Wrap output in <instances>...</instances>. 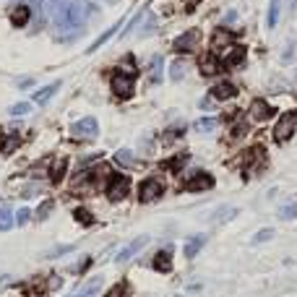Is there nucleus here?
<instances>
[{"mask_svg": "<svg viewBox=\"0 0 297 297\" xmlns=\"http://www.w3.org/2000/svg\"><path fill=\"white\" fill-rule=\"evenodd\" d=\"M248 115H250V120H256V123H263V120H269V117L274 115V107H271L269 102H263V99H256L253 104H250Z\"/></svg>", "mask_w": 297, "mask_h": 297, "instance_id": "1a4fd4ad", "label": "nucleus"}, {"mask_svg": "<svg viewBox=\"0 0 297 297\" xmlns=\"http://www.w3.org/2000/svg\"><path fill=\"white\" fill-rule=\"evenodd\" d=\"M73 250V245H63V248H52V250H47V258H60V256H66V253H71Z\"/></svg>", "mask_w": 297, "mask_h": 297, "instance_id": "f704fd0d", "label": "nucleus"}, {"mask_svg": "<svg viewBox=\"0 0 297 297\" xmlns=\"http://www.w3.org/2000/svg\"><path fill=\"white\" fill-rule=\"evenodd\" d=\"M234 94H237V89H234V84H229V81H219V84L211 89V97H214V99H219V102H227V99H232Z\"/></svg>", "mask_w": 297, "mask_h": 297, "instance_id": "f8f14e48", "label": "nucleus"}, {"mask_svg": "<svg viewBox=\"0 0 297 297\" xmlns=\"http://www.w3.org/2000/svg\"><path fill=\"white\" fill-rule=\"evenodd\" d=\"M276 216L284 219V222H287V219H297V203H284V206L276 211Z\"/></svg>", "mask_w": 297, "mask_h": 297, "instance_id": "c756f323", "label": "nucleus"}, {"mask_svg": "<svg viewBox=\"0 0 297 297\" xmlns=\"http://www.w3.org/2000/svg\"><path fill=\"white\" fill-rule=\"evenodd\" d=\"M128 191H131V180L125 175L109 177V183H107V198L109 201H123L125 196H128Z\"/></svg>", "mask_w": 297, "mask_h": 297, "instance_id": "20e7f679", "label": "nucleus"}, {"mask_svg": "<svg viewBox=\"0 0 297 297\" xmlns=\"http://www.w3.org/2000/svg\"><path fill=\"white\" fill-rule=\"evenodd\" d=\"M243 60H245V47H232V52L227 57H222V66L224 68H234V66H240Z\"/></svg>", "mask_w": 297, "mask_h": 297, "instance_id": "f3484780", "label": "nucleus"}, {"mask_svg": "<svg viewBox=\"0 0 297 297\" xmlns=\"http://www.w3.org/2000/svg\"><path fill=\"white\" fill-rule=\"evenodd\" d=\"M201 107H203V109H211V107H214V97H211V94H209V97L201 102Z\"/></svg>", "mask_w": 297, "mask_h": 297, "instance_id": "ea45409f", "label": "nucleus"}, {"mask_svg": "<svg viewBox=\"0 0 297 297\" xmlns=\"http://www.w3.org/2000/svg\"><path fill=\"white\" fill-rule=\"evenodd\" d=\"M162 193V183L156 180V177H149V180H144L141 183V188H138V198L144 201V203H149V201H154L156 196Z\"/></svg>", "mask_w": 297, "mask_h": 297, "instance_id": "0eeeda50", "label": "nucleus"}, {"mask_svg": "<svg viewBox=\"0 0 297 297\" xmlns=\"http://www.w3.org/2000/svg\"><path fill=\"white\" fill-rule=\"evenodd\" d=\"M214 188V177L206 172H196V175L185 183V191H211Z\"/></svg>", "mask_w": 297, "mask_h": 297, "instance_id": "9d476101", "label": "nucleus"}, {"mask_svg": "<svg viewBox=\"0 0 297 297\" xmlns=\"http://www.w3.org/2000/svg\"><path fill=\"white\" fill-rule=\"evenodd\" d=\"M234 19H237V11H227V16H224V21H227V24H232Z\"/></svg>", "mask_w": 297, "mask_h": 297, "instance_id": "a19ab883", "label": "nucleus"}, {"mask_svg": "<svg viewBox=\"0 0 297 297\" xmlns=\"http://www.w3.org/2000/svg\"><path fill=\"white\" fill-rule=\"evenodd\" d=\"M203 243H206V237H203V234H196V237H191V240L185 243V256H188V258H193V256L198 253V250H201Z\"/></svg>", "mask_w": 297, "mask_h": 297, "instance_id": "393cba45", "label": "nucleus"}, {"mask_svg": "<svg viewBox=\"0 0 297 297\" xmlns=\"http://www.w3.org/2000/svg\"><path fill=\"white\" fill-rule=\"evenodd\" d=\"M216 125H219V120H214V117H201V120L196 123V131H198V133H211Z\"/></svg>", "mask_w": 297, "mask_h": 297, "instance_id": "bb28decb", "label": "nucleus"}, {"mask_svg": "<svg viewBox=\"0 0 297 297\" xmlns=\"http://www.w3.org/2000/svg\"><path fill=\"white\" fill-rule=\"evenodd\" d=\"M31 84H34V81H31V78H21V81H19V86H21V89H29Z\"/></svg>", "mask_w": 297, "mask_h": 297, "instance_id": "79ce46f5", "label": "nucleus"}, {"mask_svg": "<svg viewBox=\"0 0 297 297\" xmlns=\"http://www.w3.org/2000/svg\"><path fill=\"white\" fill-rule=\"evenodd\" d=\"M183 76H185V63L183 60H175L169 66V78H172V81H180Z\"/></svg>", "mask_w": 297, "mask_h": 297, "instance_id": "7c9ffc66", "label": "nucleus"}, {"mask_svg": "<svg viewBox=\"0 0 297 297\" xmlns=\"http://www.w3.org/2000/svg\"><path fill=\"white\" fill-rule=\"evenodd\" d=\"M66 169H68V162L66 159H57L50 169V180L52 183H63V177H66Z\"/></svg>", "mask_w": 297, "mask_h": 297, "instance_id": "5701e85b", "label": "nucleus"}, {"mask_svg": "<svg viewBox=\"0 0 297 297\" xmlns=\"http://www.w3.org/2000/svg\"><path fill=\"white\" fill-rule=\"evenodd\" d=\"M232 133H234V136H245V133H248V125H245V123H243V125H234Z\"/></svg>", "mask_w": 297, "mask_h": 297, "instance_id": "58836bf2", "label": "nucleus"}, {"mask_svg": "<svg viewBox=\"0 0 297 297\" xmlns=\"http://www.w3.org/2000/svg\"><path fill=\"white\" fill-rule=\"evenodd\" d=\"M115 162H117L120 167H136V159H133V151H128V149H120V151L115 154Z\"/></svg>", "mask_w": 297, "mask_h": 297, "instance_id": "a878e982", "label": "nucleus"}, {"mask_svg": "<svg viewBox=\"0 0 297 297\" xmlns=\"http://www.w3.org/2000/svg\"><path fill=\"white\" fill-rule=\"evenodd\" d=\"M185 159H188V154H183V156H175V159H172V164H169V167H172V169H180V167L185 164Z\"/></svg>", "mask_w": 297, "mask_h": 297, "instance_id": "4c0bfd02", "label": "nucleus"}, {"mask_svg": "<svg viewBox=\"0 0 297 297\" xmlns=\"http://www.w3.org/2000/svg\"><path fill=\"white\" fill-rule=\"evenodd\" d=\"M29 21H31V8H29V6H16V8L11 11V24H13V29H24Z\"/></svg>", "mask_w": 297, "mask_h": 297, "instance_id": "9b49d317", "label": "nucleus"}, {"mask_svg": "<svg viewBox=\"0 0 297 297\" xmlns=\"http://www.w3.org/2000/svg\"><path fill=\"white\" fill-rule=\"evenodd\" d=\"M149 245V234H141V237H136L128 248H123L120 253H117V263H125V261H131L136 253H141V250H144Z\"/></svg>", "mask_w": 297, "mask_h": 297, "instance_id": "6e6552de", "label": "nucleus"}, {"mask_svg": "<svg viewBox=\"0 0 297 297\" xmlns=\"http://www.w3.org/2000/svg\"><path fill=\"white\" fill-rule=\"evenodd\" d=\"M29 219H31V211H29V209H19V214H16V222H19V224H26Z\"/></svg>", "mask_w": 297, "mask_h": 297, "instance_id": "e433bc0d", "label": "nucleus"}, {"mask_svg": "<svg viewBox=\"0 0 297 297\" xmlns=\"http://www.w3.org/2000/svg\"><path fill=\"white\" fill-rule=\"evenodd\" d=\"M120 26H123V24H115V26H109V29L104 31V34H102V37L97 39V42H91V47H89L86 52H97V50H99V47H102V44H104L107 39H112V37L117 34V29H120Z\"/></svg>", "mask_w": 297, "mask_h": 297, "instance_id": "412c9836", "label": "nucleus"}, {"mask_svg": "<svg viewBox=\"0 0 297 297\" xmlns=\"http://www.w3.org/2000/svg\"><path fill=\"white\" fill-rule=\"evenodd\" d=\"M73 216L78 219V222H81L84 227H91L94 224V216H91V211L89 209H84V206H78L76 211H73Z\"/></svg>", "mask_w": 297, "mask_h": 297, "instance_id": "c85d7f7f", "label": "nucleus"}, {"mask_svg": "<svg viewBox=\"0 0 297 297\" xmlns=\"http://www.w3.org/2000/svg\"><path fill=\"white\" fill-rule=\"evenodd\" d=\"M198 44H201V29H188L175 39V52H183V55L196 52Z\"/></svg>", "mask_w": 297, "mask_h": 297, "instance_id": "7ed1b4c3", "label": "nucleus"}, {"mask_svg": "<svg viewBox=\"0 0 297 297\" xmlns=\"http://www.w3.org/2000/svg\"><path fill=\"white\" fill-rule=\"evenodd\" d=\"M55 16V26L60 31H68V29H78L84 24V3L81 0H66L52 8Z\"/></svg>", "mask_w": 297, "mask_h": 297, "instance_id": "f257e3e1", "label": "nucleus"}, {"mask_svg": "<svg viewBox=\"0 0 297 297\" xmlns=\"http://www.w3.org/2000/svg\"><path fill=\"white\" fill-rule=\"evenodd\" d=\"M11 227H13V211L8 206H3V209H0V232H6Z\"/></svg>", "mask_w": 297, "mask_h": 297, "instance_id": "cd10ccee", "label": "nucleus"}, {"mask_svg": "<svg viewBox=\"0 0 297 297\" xmlns=\"http://www.w3.org/2000/svg\"><path fill=\"white\" fill-rule=\"evenodd\" d=\"M279 13H281V0H271V3H269V16H266V26H269V29H276Z\"/></svg>", "mask_w": 297, "mask_h": 297, "instance_id": "aec40b11", "label": "nucleus"}, {"mask_svg": "<svg viewBox=\"0 0 297 297\" xmlns=\"http://www.w3.org/2000/svg\"><path fill=\"white\" fill-rule=\"evenodd\" d=\"M19 144H21V138L19 136H3V141H0V151L3 154H13L16 149H19Z\"/></svg>", "mask_w": 297, "mask_h": 297, "instance_id": "b1692460", "label": "nucleus"}, {"mask_svg": "<svg viewBox=\"0 0 297 297\" xmlns=\"http://www.w3.org/2000/svg\"><path fill=\"white\" fill-rule=\"evenodd\" d=\"M292 13L297 16V0H292Z\"/></svg>", "mask_w": 297, "mask_h": 297, "instance_id": "37998d69", "label": "nucleus"}, {"mask_svg": "<svg viewBox=\"0 0 297 297\" xmlns=\"http://www.w3.org/2000/svg\"><path fill=\"white\" fill-rule=\"evenodd\" d=\"M294 128H297V109H292V112H284V115H281V120L276 123V128H274V141L284 144L287 138H292Z\"/></svg>", "mask_w": 297, "mask_h": 297, "instance_id": "f03ea898", "label": "nucleus"}, {"mask_svg": "<svg viewBox=\"0 0 297 297\" xmlns=\"http://www.w3.org/2000/svg\"><path fill=\"white\" fill-rule=\"evenodd\" d=\"M219 68H222V63H219L216 55H206V57H201V73H203V76H214Z\"/></svg>", "mask_w": 297, "mask_h": 297, "instance_id": "a211bd4d", "label": "nucleus"}, {"mask_svg": "<svg viewBox=\"0 0 297 297\" xmlns=\"http://www.w3.org/2000/svg\"><path fill=\"white\" fill-rule=\"evenodd\" d=\"M99 287H102V276L97 274V276H91V279H89L86 284H84L81 289H78L73 297H94V294L99 292Z\"/></svg>", "mask_w": 297, "mask_h": 297, "instance_id": "4468645a", "label": "nucleus"}, {"mask_svg": "<svg viewBox=\"0 0 297 297\" xmlns=\"http://www.w3.org/2000/svg\"><path fill=\"white\" fill-rule=\"evenodd\" d=\"M71 133L78 138H94L99 133V123H97V117H84V120L71 125Z\"/></svg>", "mask_w": 297, "mask_h": 297, "instance_id": "423d86ee", "label": "nucleus"}, {"mask_svg": "<svg viewBox=\"0 0 297 297\" xmlns=\"http://www.w3.org/2000/svg\"><path fill=\"white\" fill-rule=\"evenodd\" d=\"M60 89V81H55V84H47L44 89H39V91H34V102L37 104H47L52 97H55V91Z\"/></svg>", "mask_w": 297, "mask_h": 297, "instance_id": "dca6fc26", "label": "nucleus"}, {"mask_svg": "<svg viewBox=\"0 0 297 297\" xmlns=\"http://www.w3.org/2000/svg\"><path fill=\"white\" fill-rule=\"evenodd\" d=\"M169 266H172V250L164 248L162 253H156V258H154V269L156 271H169Z\"/></svg>", "mask_w": 297, "mask_h": 297, "instance_id": "6ab92c4d", "label": "nucleus"}, {"mask_svg": "<svg viewBox=\"0 0 297 297\" xmlns=\"http://www.w3.org/2000/svg\"><path fill=\"white\" fill-rule=\"evenodd\" d=\"M107 297H131V289H128V284L123 281V284H117V287L109 289V292H107Z\"/></svg>", "mask_w": 297, "mask_h": 297, "instance_id": "2f4dec72", "label": "nucleus"}, {"mask_svg": "<svg viewBox=\"0 0 297 297\" xmlns=\"http://www.w3.org/2000/svg\"><path fill=\"white\" fill-rule=\"evenodd\" d=\"M162 68H164L162 55H154L151 63H149V81H151V84H159V81H162Z\"/></svg>", "mask_w": 297, "mask_h": 297, "instance_id": "2eb2a0df", "label": "nucleus"}, {"mask_svg": "<svg viewBox=\"0 0 297 297\" xmlns=\"http://www.w3.org/2000/svg\"><path fill=\"white\" fill-rule=\"evenodd\" d=\"M234 216H237V209H234V206H224V209H216L214 214H211V219H214V222H229V219H234Z\"/></svg>", "mask_w": 297, "mask_h": 297, "instance_id": "4be33fe9", "label": "nucleus"}, {"mask_svg": "<svg viewBox=\"0 0 297 297\" xmlns=\"http://www.w3.org/2000/svg\"><path fill=\"white\" fill-rule=\"evenodd\" d=\"M229 42H232V34L227 29H219L214 34V39H211V55H219V50H227Z\"/></svg>", "mask_w": 297, "mask_h": 297, "instance_id": "ddd939ff", "label": "nucleus"}, {"mask_svg": "<svg viewBox=\"0 0 297 297\" xmlns=\"http://www.w3.org/2000/svg\"><path fill=\"white\" fill-rule=\"evenodd\" d=\"M271 237H274V229H261L256 237H253V243L258 245V243H266V240H271Z\"/></svg>", "mask_w": 297, "mask_h": 297, "instance_id": "c9c22d12", "label": "nucleus"}, {"mask_svg": "<svg viewBox=\"0 0 297 297\" xmlns=\"http://www.w3.org/2000/svg\"><path fill=\"white\" fill-rule=\"evenodd\" d=\"M52 209H55V201H44L42 206H39V211H37V219H39V222H42V219H47Z\"/></svg>", "mask_w": 297, "mask_h": 297, "instance_id": "72a5a7b5", "label": "nucleus"}, {"mask_svg": "<svg viewBox=\"0 0 297 297\" xmlns=\"http://www.w3.org/2000/svg\"><path fill=\"white\" fill-rule=\"evenodd\" d=\"M29 109H31V104H29V102H19V104H13V107L8 109V112H11L13 117H21V115H26V112H29Z\"/></svg>", "mask_w": 297, "mask_h": 297, "instance_id": "473e14b6", "label": "nucleus"}, {"mask_svg": "<svg viewBox=\"0 0 297 297\" xmlns=\"http://www.w3.org/2000/svg\"><path fill=\"white\" fill-rule=\"evenodd\" d=\"M31 3H34V8H42V0H31Z\"/></svg>", "mask_w": 297, "mask_h": 297, "instance_id": "c03bdc74", "label": "nucleus"}, {"mask_svg": "<svg viewBox=\"0 0 297 297\" xmlns=\"http://www.w3.org/2000/svg\"><path fill=\"white\" fill-rule=\"evenodd\" d=\"M112 91H115L117 99L133 97V73H117V76H112Z\"/></svg>", "mask_w": 297, "mask_h": 297, "instance_id": "39448f33", "label": "nucleus"}]
</instances>
